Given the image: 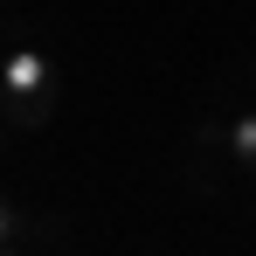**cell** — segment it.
<instances>
[{
    "mask_svg": "<svg viewBox=\"0 0 256 256\" xmlns=\"http://www.w3.org/2000/svg\"><path fill=\"white\" fill-rule=\"evenodd\" d=\"M56 97H62V70L42 42H14L0 56V118L21 132H42L56 118Z\"/></svg>",
    "mask_w": 256,
    "mask_h": 256,
    "instance_id": "6da1fadb",
    "label": "cell"
},
{
    "mask_svg": "<svg viewBox=\"0 0 256 256\" xmlns=\"http://www.w3.org/2000/svg\"><path fill=\"white\" fill-rule=\"evenodd\" d=\"M70 236L56 228V222H28V208H14L7 194H0V256L14 250H62Z\"/></svg>",
    "mask_w": 256,
    "mask_h": 256,
    "instance_id": "7a4b0ae2",
    "label": "cell"
},
{
    "mask_svg": "<svg viewBox=\"0 0 256 256\" xmlns=\"http://www.w3.org/2000/svg\"><path fill=\"white\" fill-rule=\"evenodd\" d=\"M214 118H222V152L236 160L242 180H256V97L242 111H214Z\"/></svg>",
    "mask_w": 256,
    "mask_h": 256,
    "instance_id": "3957f363",
    "label": "cell"
},
{
    "mask_svg": "<svg viewBox=\"0 0 256 256\" xmlns=\"http://www.w3.org/2000/svg\"><path fill=\"white\" fill-rule=\"evenodd\" d=\"M7 132H14V125H7V118H0V146H7Z\"/></svg>",
    "mask_w": 256,
    "mask_h": 256,
    "instance_id": "277c9868",
    "label": "cell"
}]
</instances>
